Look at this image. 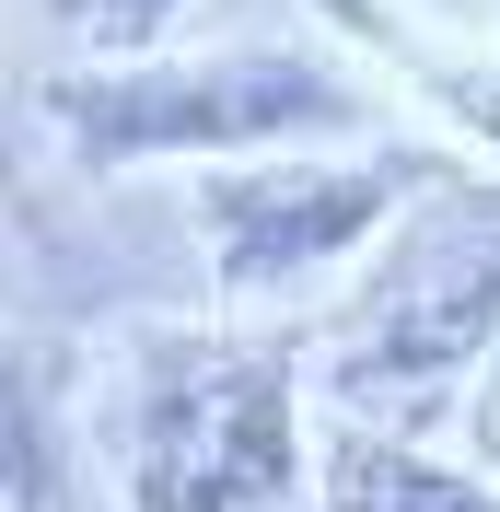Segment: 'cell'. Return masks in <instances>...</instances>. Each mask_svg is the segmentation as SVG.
I'll list each match as a JSON object with an SVG mask.
<instances>
[{"instance_id": "6da1fadb", "label": "cell", "mask_w": 500, "mask_h": 512, "mask_svg": "<svg viewBox=\"0 0 500 512\" xmlns=\"http://www.w3.org/2000/svg\"><path fill=\"white\" fill-rule=\"evenodd\" d=\"M70 175L128 163H245L303 140H373V82L326 47H198V59H82L35 82Z\"/></svg>"}, {"instance_id": "7a4b0ae2", "label": "cell", "mask_w": 500, "mask_h": 512, "mask_svg": "<svg viewBox=\"0 0 500 512\" xmlns=\"http://www.w3.org/2000/svg\"><path fill=\"white\" fill-rule=\"evenodd\" d=\"M303 373L245 326H140L105 408L128 512H280L303 478Z\"/></svg>"}, {"instance_id": "3957f363", "label": "cell", "mask_w": 500, "mask_h": 512, "mask_svg": "<svg viewBox=\"0 0 500 512\" xmlns=\"http://www.w3.org/2000/svg\"><path fill=\"white\" fill-rule=\"evenodd\" d=\"M500 338V187L442 175L326 326L338 408H419Z\"/></svg>"}, {"instance_id": "277c9868", "label": "cell", "mask_w": 500, "mask_h": 512, "mask_svg": "<svg viewBox=\"0 0 500 512\" xmlns=\"http://www.w3.org/2000/svg\"><path fill=\"white\" fill-rule=\"evenodd\" d=\"M454 175V152H419V140H373L361 163H291V152H245L198 175V245H210V280L233 303L256 291H291L303 268L373 245L396 210Z\"/></svg>"}, {"instance_id": "5b68a950", "label": "cell", "mask_w": 500, "mask_h": 512, "mask_svg": "<svg viewBox=\"0 0 500 512\" xmlns=\"http://www.w3.org/2000/svg\"><path fill=\"white\" fill-rule=\"evenodd\" d=\"M326 512H500V489L466 466H431L396 431H338L326 443Z\"/></svg>"}, {"instance_id": "8992f818", "label": "cell", "mask_w": 500, "mask_h": 512, "mask_svg": "<svg viewBox=\"0 0 500 512\" xmlns=\"http://www.w3.org/2000/svg\"><path fill=\"white\" fill-rule=\"evenodd\" d=\"M59 12H70L82 35H94L105 59H140V47H152V35L175 24V12H187V0H59Z\"/></svg>"}]
</instances>
